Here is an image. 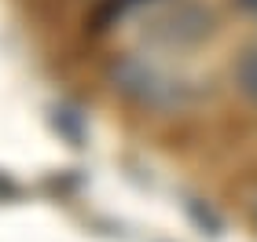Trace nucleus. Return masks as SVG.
Instances as JSON below:
<instances>
[{
	"label": "nucleus",
	"instance_id": "f257e3e1",
	"mask_svg": "<svg viewBox=\"0 0 257 242\" xmlns=\"http://www.w3.org/2000/svg\"><path fill=\"white\" fill-rule=\"evenodd\" d=\"M235 85L246 99L257 103V48H246L242 59L235 63Z\"/></svg>",
	"mask_w": 257,
	"mask_h": 242
},
{
	"label": "nucleus",
	"instance_id": "f03ea898",
	"mask_svg": "<svg viewBox=\"0 0 257 242\" xmlns=\"http://www.w3.org/2000/svg\"><path fill=\"white\" fill-rule=\"evenodd\" d=\"M136 4H147V0H114V8H118V11H128V8H136Z\"/></svg>",
	"mask_w": 257,
	"mask_h": 242
},
{
	"label": "nucleus",
	"instance_id": "7ed1b4c3",
	"mask_svg": "<svg viewBox=\"0 0 257 242\" xmlns=\"http://www.w3.org/2000/svg\"><path fill=\"white\" fill-rule=\"evenodd\" d=\"M235 4H239L242 11H250V15H257V0H235Z\"/></svg>",
	"mask_w": 257,
	"mask_h": 242
},
{
	"label": "nucleus",
	"instance_id": "20e7f679",
	"mask_svg": "<svg viewBox=\"0 0 257 242\" xmlns=\"http://www.w3.org/2000/svg\"><path fill=\"white\" fill-rule=\"evenodd\" d=\"M253 224H257V205H253Z\"/></svg>",
	"mask_w": 257,
	"mask_h": 242
}]
</instances>
